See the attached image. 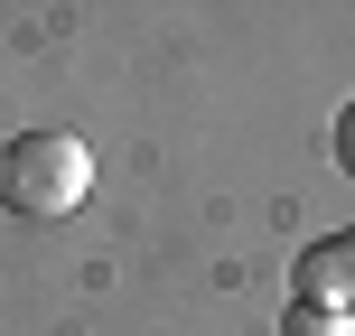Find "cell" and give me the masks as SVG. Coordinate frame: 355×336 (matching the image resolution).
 <instances>
[{
	"label": "cell",
	"instance_id": "6da1fadb",
	"mask_svg": "<svg viewBox=\"0 0 355 336\" xmlns=\"http://www.w3.org/2000/svg\"><path fill=\"white\" fill-rule=\"evenodd\" d=\"M0 196H10L28 224H56V215H75L94 196V150L75 141V131H19V141L0 150Z\"/></svg>",
	"mask_w": 355,
	"mask_h": 336
},
{
	"label": "cell",
	"instance_id": "3957f363",
	"mask_svg": "<svg viewBox=\"0 0 355 336\" xmlns=\"http://www.w3.org/2000/svg\"><path fill=\"white\" fill-rule=\"evenodd\" d=\"M281 336H355V318H346V308H327V299H290Z\"/></svg>",
	"mask_w": 355,
	"mask_h": 336
},
{
	"label": "cell",
	"instance_id": "7a4b0ae2",
	"mask_svg": "<svg viewBox=\"0 0 355 336\" xmlns=\"http://www.w3.org/2000/svg\"><path fill=\"white\" fill-rule=\"evenodd\" d=\"M300 299H327V308H355V233H327V243L300 252Z\"/></svg>",
	"mask_w": 355,
	"mask_h": 336
},
{
	"label": "cell",
	"instance_id": "277c9868",
	"mask_svg": "<svg viewBox=\"0 0 355 336\" xmlns=\"http://www.w3.org/2000/svg\"><path fill=\"white\" fill-rule=\"evenodd\" d=\"M327 150H337V168L355 177V94H346V112H337V122H327Z\"/></svg>",
	"mask_w": 355,
	"mask_h": 336
}]
</instances>
